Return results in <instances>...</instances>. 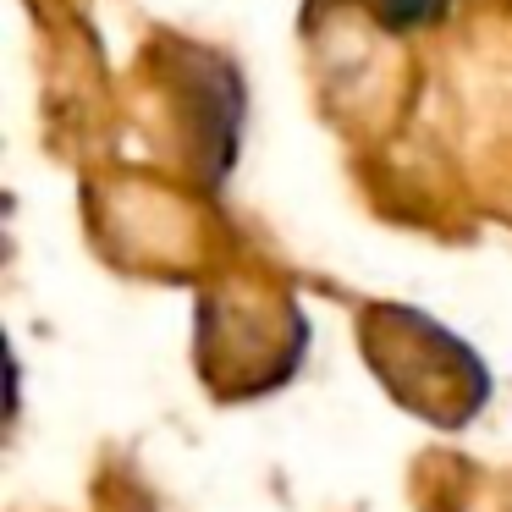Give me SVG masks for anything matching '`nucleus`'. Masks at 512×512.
<instances>
[{
	"label": "nucleus",
	"instance_id": "obj_1",
	"mask_svg": "<svg viewBox=\"0 0 512 512\" xmlns=\"http://www.w3.org/2000/svg\"><path fill=\"white\" fill-rule=\"evenodd\" d=\"M364 6L386 28H413V23H430L435 12H446V0H364Z\"/></svg>",
	"mask_w": 512,
	"mask_h": 512
}]
</instances>
